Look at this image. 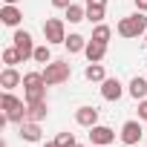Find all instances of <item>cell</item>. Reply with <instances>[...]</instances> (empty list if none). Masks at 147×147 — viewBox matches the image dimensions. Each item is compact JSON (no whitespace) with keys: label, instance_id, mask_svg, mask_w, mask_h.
Instances as JSON below:
<instances>
[{"label":"cell","instance_id":"6da1fadb","mask_svg":"<svg viewBox=\"0 0 147 147\" xmlns=\"http://www.w3.org/2000/svg\"><path fill=\"white\" fill-rule=\"evenodd\" d=\"M115 29H118L121 38H138V35H147V12H138V9H136V15L121 18Z\"/></svg>","mask_w":147,"mask_h":147},{"label":"cell","instance_id":"7a4b0ae2","mask_svg":"<svg viewBox=\"0 0 147 147\" xmlns=\"http://www.w3.org/2000/svg\"><path fill=\"white\" fill-rule=\"evenodd\" d=\"M0 107L6 110V115H9V124H23V121H26V107H29V104H23L18 95H12V90H3Z\"/></svg>","mask_w":147,"mask_h":147},{"label":"cell","instance_id":"3957f363","mask_svg":"<svg viewBox=\"0 0 147 147\" xmlns=\"http://www.w3.org/2000/svg\"><path fill=\"white\" fill-rule=\"evenodd\" d=\"M43 81H46V87H58V84H66L69 81V75H72V66L66 63V61H49L43 69Z\"/></svg>","mask_w":147,"mask_h":147},{"label":"cell","instance_id":"277c9868","mask_svg":"<svg viewBox=\"0 0 147 147\" xmlns=\"http://www.w3.org/2000/svg\"><path fill=\"white\" fill-rule=\"evenodd\" d=\"M43 38H46L49 46L52 43H63L66 40V23L61 18H46L43 20Z\"/></svg>","mask_w":147,"mask_h":147},{"label":"cell","instance_id":"5b68a950","mask_svg":"<svg viewBox=\"0 0 147 147\" xmlns=\"http://www.w3.org/2000/svg\"><path fill=\"white\" fill-rule=\"evenodd\" d=\"M141 136H144L141 118H138V121H136V118H130V121H124V124H121V144L133 147V144H138V141H141Z\"/></svg>","mask_w":147,"mask_h":147},{"label":"cell","instance_id":"8992f818","mask_svg":"<svg viewBox=\"0 0 147 147\" xmlns=\"http://www.w3.org/2000/svg\"><path fill=\"white\" fill-rule=\"evenodd\" d=\"M12 43L20 49L23 61H29V58L35 55V40H32V35H29L26 29H15V38H12Z\"/></svg>","mask_w":147,"mask_h":147},{"label":"cell","instance_id":"52a82bcc","mask_svg":"<svg viewBox=\"0 0 147 147\" xmlns=\"http://www.w3.org/2000/svg\"><path fill=\"white\" fill-rule=\"evenodd\" d=\"M90 141L98 144V147H107V144L115 141V130L107 127V124H95V127H90Z\"/></svg>","mask_w":147,"mask_h":147},{"label":"cell","instance_id":"ba28073f","mask_svg":"<svg viewBox=\"0 0 147 147\" xmlns=\"http://www.w3.org/2000/svg\"><path fill=\"white\" fill-rule=\"evenodd\" d=\"M121 95H124V87H121L118 78H104L101 81V98L104 101H118Z\"/></svg>","mask_w":147,"mask_h":147},{"label":"cell","instance_id":"9c48e42d","mask_svg":"<svg viewBox=\"0 0 147 147\" xmlns=\"http://www.w3.org/2000/svg\"><path fill=\"white\" fill-rule=\"evenodd\" d=\"M18 136H20L23 141H29V144L40 141V138H43V133H40V121H23V124H18Z\"/></svg>","mask_w":147,"mask_h":147},{"label":"cell","instance_id":"30bf717a","mask_svg":"<svg viewBox=\"0 0 147 147\" xmlns=\"http://www.w3.org/2000/svg\"><path fill=\"white\" fill-rule=\"evenodd\" d=\"M20 84H23V75L18 72V66H6L3 72H0V87L3 90H15Z\"/></svg>","mask_w":147,"mask_h":147},{"label":"cell","instance_id":"8fae6325","mask_svg":"<svg viewBox=\"0 0 147 147\" xmlns=\"http://www.w3.org/2000/svg\"><path fill=\"white\" fill-rule=\"evenodd\" d=\"M84 55H87V61H90V63H101V61H104V55H107V43H101V40H92V38H90V43H87Z\"/></svg>","mask_w":147,"mask_h":147},{"label":"cell","instance_id":"7c38bea8","mask_svg":"<svg viewBox=\"0 0 147 147\" xmlns=\"http://www.w3.org/2000/svg\"><path fill=\"white\" fill-rule=\"evenodd\" d=\"M75 121L90 130V127L98 124V110H95V107H78V110H75Z\"/></svg>","mask_w":147,"mask_h":147},{"label":"cell","instance_id":"4fadbf2b","mask_svg":"<svg viewBox=\"0 0 147 147\" xmlns=\"http://www.w3.org/2000/svg\"><path fill=\"white\" fill-rule=\"evenodd\" d=\"M87 38L84 35H78V32H72V35H66V40H63V46H66V52L69 55H75V52H84L87 49Z\"/></svg>","mask_w":147,"mask_h":147},{"label":"cell","instance_id":"5bb4252c","mask_svg":"<svg viewBox=\"0 0 147 147\" xmlns=\"http://www.w3.org/2000/svg\"><path fill=\"white\" fill-rule=\"evenodd\" d=\"M46 113H49L46 101H35V104H29V107H26V121H43V118H46Z\"/></svg>","mask_w":147,"mask_h":147},{"label":"cell","instance_id":"9a60e30c","mask_svg":"<svg viewBox=\"0 0 147 147\" xmlns=\"http://www.w3.org/2000/svg\"><path fill=\"white\" fill-rule=\"evenodd\" d=\"M0 20H3L6 26H18L23 20V15H20L18 6H3V9H0Z\"/></svg>","mask_w":147,"mask_h":147},{"label":"cell","instance_id":"2e32d148","mask_svg":"<svg viewBox=\"0 0 147 147\" xmlns=\"http://www.w3.org/2000/svg\"><path fill=\"white\" fill-rule=\"evenodd\" d=\"M130 95H133L136 101H141V98H147V78H141V75H136V78L130 81Z\"/></svg>","mask_w":147,"mask_h":147},{"label":"cell","instance_id":"e0dca14e","mask_svg":"<svg viewBox=\"0 0 147 147\" xmlns=\"http://www.w3.org/2000/svg\"><path fill=\"white\" fill-rule=\"evenodd\" d=\"M63 12H66V20H69V23H81V20H87V6L72 3V6H66Z\"/></svg>","mask_w":147,"mask_h":147},{"label":"cell","instance_id":"ac0fdd59","mask_svg":"<svg viewBox=\"0 0 147 147\" xmlns=\"http://www.w3.org/2000/svg\"><path fill=\"white\" fill-rule=\"evenodd\" d=\"M3 63H6V66H18V63H23V55H20V49H18L15 43L3 49Z\"/></svg>","mask_w":147,"mask_h":147},{"label":"cell","instance_id":"d6986e66","mask_svg":"<svg viewBox=\"0 0 147 147\" xmlns=\"http://www.w3.org/2000/svg\"><path fill=\"white\" fill-rule=\"evenodd\" d=\"M23 98H26V104L46 101V87H23Z\"/></svg>","mask_w":147,"mask_h":147},{"label":"cell","instance_id":"ffe728a7","mask_svg":"<svg viewBox=\"0 0 147 147\" xmlns=\"http://www.w3.org/2000/svg\"><path fill=\"white\" fill-rule=\"evenodd\" d=\"M84 78H87V81H95V84H101V81L107 78V72H104V66H101V63H90V66L84 69Z\"/></svg>","mask_w":147,"mask_h":147},{"label":"cell","instance_id":"44dd1931","mask_svg":"<svg viewBox=\"0 0 147 147\" xmlns=\"http://www.w3.org/2000/svg\"><path fill=\"white\" fill-rule=\"evenodd\" d=\"M110 38H113V29H110L107 23H95V29H92V40L110 43Z\"/></svg>","mask_w":147,"mask_h":147},{"label":"cell","instance_id":"7402d4cb","mask_svg":"<svg viewBox=\"0 0 147 147\" xmlns=\"http://www.w3.org/2000/svg\"><path fill=\"white\" fill-rule=\"evenodd\" d=\"M104 15H107L104 6H87V20H90V23H101Z\"/></svg>","mask_w":147,"mask_h":147},{"label":"cell","instance_id":"603a6c76","mask_svg":"<svg viewBox=\"0 0 147 147\" xmlns=\"http://www.w3.org/2000/svg\"><path fill=\"white\" fill-rule=\"evenodd\" d=\"M38 63H49L52 61V49H49V43H43V46H35V55H32Z\"/></svg>","mask_w":147,"mask_h":147},{"label":"cell","instance_id":"cb8c5ba5","mask_svg":"<svg viewBox=\"0 0 147 147\" xmlns=\"http://www.w3.org/2000/svg\"><path fill=\"white\" fill-rule=\"evenodd\" d=\"M61 147H75V136L72 133H58V138H55Z\"/></svg>","mask_w":147,"mask_h":147},{"label":"cell","instance_id":"d4e9b609","mask_svg":"<svg viewBox=\"0 0 147 147\" xmlns=\"http://www.w3.org/2000/svg\"><path fill=\"white\" fill-rule=\"evenodd\" d=\"M138 118H141V121H147V98H141V101H138Z\"/></svg>","mask_w":147,"mask_h":147},{"label":"cell","instance_id":"484cf974","mask_svg":"<svg viewBox=\"0 0 147 147\" xmlns=\"http://www.w3.org/2000/svg\"><path fill=\"white\" fill-rule=\"evenodd\" d=\"M52 6L55 9H66V6H72V0H52Z\"/></svg>","mask_w":147,"mask_h":147},{"label":"cell","instance_id":"4316f807","mask_svg":"<svg viewBox=\"0 0 147 147\" xmlns=\"http://www.w3.org/2000/svg\"><path fill=\"white\" fill-rule=\"evenodd\" d=\"M84 3H87V6H104V9H107V0H84Z\"/></svg>","mask_w":147,"mask_h":147},{"label":"cell","instance_id":"83f0119b","mask_svg":"<svg viewBox=\"0 0 147 147\" xmlns=\"http://www.w3.org/2000/svg\"><path fill=\"white\" fill-rule=\"evenodd\" d=\"M136 9L138 12H147V0H136Z\"/></svg>","mask_w":147,"mask_h":147},{"label":"cell","instance_id":"f1b7e54d","mask_svg":"<svg viewBox=\"0 0 147 147\" xmlns=\"http://www.w3.org/2000/svg\"><path fill=\"white\" fill-rule=\"evenodd\" d=\"M3 6H18V0H3Z\"/></svg>","mask_w":147,"mask_h":147},{"label":"cell","instance_id":"f546056e","mask_svg":"<svg viewBox=\"0 0 147 147\" xmlns=\"http://www.w3.org/2000/svg\"><path fill=\"white\" fill-rule=\"evenodd\" d=\"M43 147H61V144H58V141H46Z\"/></svg>","mask_w":147,"mask_h":147},{"label":"cell","instance_id":"4dcf8cb0","mask_svg":"<svg viewBox=\"0 0 147 147\" xmlns=\"http://www.w3.org/2000/svg\"><path fill=\"white\" fill-rule=\"evenodd\" d=\"M75 147H81V144H75Z\"/></svg>","mask_w":147,"mask_h":147},{"label":"cell","instance_id":"1f68e13d","mask_svg":"<svg viewBox=\"0 0 147 147\" xmlns=\"http://www.w3.org/2000/svg\"><path fill=\"white\" fill-rule=\"evenodd\" d=\"M92 147H98V144H92Z\"/></svg>","mask_w":147,"mask_h":147},{"label":"cell","instance_id":"d6a6232c","mask_svg":"<svg viewBox=\"0 0 147 147\" xmlns=\"http://www.w3.org/2000/svg\"><path fill=\"white\" fill-rule=\"evenodd\" d=\"M144 40H147V35H144Z\"/></svg>","mask_w":147,"mask_h":147},{"label":"cell","instance_id":"836d02e7","mask_svg":"<svg viewBox=\"0 0 147 147\" xmlns=\"http://www.w3.org/2000/svg\"><path fill=\"white\" fill-rule=\"evenodd\" d=\"M144 78H147V75H144Z\"/></svg>","mask_w":147,"mask_h":147}]
</instances>
